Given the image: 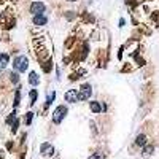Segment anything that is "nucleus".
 Returning a JSON list of instances; mask_svg holds the SVG:
<instances>
[{
	"label": "nucleus",
	"instance_id": "nucleus-1",
	"mask_svg": "<svg viewBox=\"0 0 159 159\" xmlns=\"http://www.w3.org/2000/svg\"><path fill=\"white\" fill-rule=\"evenodd\" d=\"M13 67H15L16 72H26L27 67H29V59L26 56H18L13 60Z\"/></svg>",
	"mask_w": 159,
	"mask_h": 159
},
{
	"label": "nucleus",
	"instance_id": "nucleus-2",
	"mask_svg": "<svg viewBox=\"0 0 159 159\" xmlns=\"http://www.w3.org/2000/svg\"><path fill=\"white\" fill-rule=\"evenodd\" d=\"M65 115H67V107H64V105H60L57 107V108L54 110V115H53V121L56 124H59L60 121H62L65 118Z\"/></svg>",
	"mask_w": 159,
	"mask_h": 159
},
{
	"label": "nucleus",
	"instance_id": "nucleus-3",
	"mask_svg": "<svg viewBox=\"0 0 159 159\" xmlns=\"http://www.w3.org/2000/svg\"><path fill=\"white\" fill-rule=\"evenodd\" d=\"M91 94H92V89H91L89 85H83L81 88H80V91H78L80 100H88L91 97Z\"/></svg>",
	"mask_w": 159,
	"mask_h": 159
},
{
	"label": "nucleus",
	"instance_id": "nucleus-4",
	"mask_svg": "<svg viewBox=\"0 0 159 159\" xmlns=\"http://www.w3.org/2000/svg\"><path fill=\"white\" fill-rule=\"evenodd\" d=\"M64 99L67 100V102H70V104H77V102L80 100L78 91H77V89H68V91L64 94Z\"/></svg>",
	"mask_w": 159,
	"mask_h": 159
},
{
	"label": "nucleus",
	"instance_id": "nucleus-5",
	"mask_svg": "<svg viewBox=\"0 0 159 159\" xmlns=\"http://www.w3.org/2000/svg\"><path fill=\"white\" fill-rule=\"evenodd\" d=\"M43 11H45V3H41V2H34L30 5V13L34 16L37 15H43Z\"/></svg>",
	"mask_w": 159,
	"mask_h": 159
},
{
	"label": "nucleus",
	"instance_id": "nucleus-6",
	"mask_svg": "<svg viewBox=\"0 0 159 159\" xmlns=\"http://www.w3.org/2000/svg\"><path fill=\"white\" fill-rule=\"evenodd\" d=\"M40 149H41V154H45V156H49V154L54 153V148H53L51 143H43Z\"/></svg>",
	"mask_w": 159,
	"mask_h": 159
},
{
	"label": "nucleus",
	"instance_id": "nucleus-7",
	"mask_svg": "<svg viewBox=\"0 0 159 159\" xmlns=\"http://www.w3.org/2000/svg\"><path fill=\"white\" fill-rule=\"evenodd\" d=\"M46 22H48V19H46L45 15H37V16H34V24H35V26H45Z\"/></svg>",
	"mask_w": 159,
	"mask_h": 159
},
{
	"label": "nucleus",
	"instance_id": "nucleus-8",
	"mask_svg": "<svg viewBox=\"0 0 159 159\" xmlns=\"http://www.w3.org/2000/svg\"><path fill=\"white\" fill-rule=\"evenodd\" d=\"M29 83L32 86H37L40 83V78H38V75H37L35 72H30V75H29Z\"/></svg>",
	"mask_w": 159,
	"mask_h": 159
},
{
	"label": "nucleus",
	"instance_id": "nucleus-9",
	"mask_svg": "<svg viewBox=\"0 0 159 159\" xmlns=\"http://www.w3.org/2000/svg\"><path fill=\"white\" fill-rule=\"evenodd\" d=\"M8 65V54H0V72H3Z\"/></svg>",
	"mask_w": 159,
	"mask_h": 159
},
{
	"label": "nucleus",
	"instance_id": "nucleus-10",
	"mask_svg": "<svg viewBox=\"0 0 159 159\" xmlns=\"http://www.w3.org/2000/svg\"><path fill=\"white\" fill-rule=\"evenodd\" d=\"M145 143H146V137H145V135H138L137 140H135V145H137V146H143Z\"/></svg>",
	"mask_w": 159,
	"mask_h": 159
},
{
	"label": "nucleus",
	"instance_id": "nucleus-11",
	"mask_svg": "<svg viewBox=\"0 0 159 159\" xmlns=\"http://www.w3.org/2000/svg\"><path fill=\"white\" fill-rule=\"evenodd\" d=\"M91 110L94 111V113H99L102 108H100V105L97 104V102H91Z\"/></svg>",
	"mask_w": 159,
	"mask_h": 159
},
{
	"label": "nucleus",
	"instance_id": "nucleus-12",
	"mask_svg": "<svg viewBox=\"0 0 159 159\" xmlns=\"http://www.w3.org/2000/svg\"><path fill=\"white\" fill-rule=\"evenodd\" d=\"M54 97H56V92H51V94L48 96V99H46V107L53 104V100H54Z\"/></svg>",
	"mask_w": 159,
	"mask_h": 159
},
{
	"label": "nucleus",
	"instance_id": "nucleus-13",
	"mask_svg": "<svg viewBox=\"0 0 159 159\" xmlns=\"http://www.w3.org/2000/svg\"><path fill=\"white\" fill-rule=\"evenodd\" d=\"M35 100H37V91L32 89L30 91V104H35Z\"/></svg>",
	"mask_w": 159,
	"mask_h": 159
},
{
	"label": "nucleus",
	"instance_id": "nucleus-14",
	"mask_svg": "<svg viewBox=\"0 0 159 159\" xmlns=\"http://www.w3.org/2000/svg\"><path fill=\"white\" fill-rule=\"evenodd\" d=\"M151 151H153V146L149 145V146H146L143 149V154H145V156H148V154H151Z\"/></svg>",
	"mask_w": 159,
	"mask_h": 159
},
{
	"label": "nucleus",
	"instance_id": "nucleus-15",
	"mask_svg": "<svg viewBox=\"0 0 159 159\" xmlns=\"http://www.w3.org/2000/svg\"><path fill=\"white\" fill-rule=\"evenodd\" d=\"M10 77H11V81H13V83H18V81H19V77H18V73H16V72H15V73H11Z\"/></svg>",
	"mask_w": 159,
	"mask_h": 159
},
{
	"label": "nucleus",
	"instance_id": "nucleus-16",
	"mask_svg": "<svg viewBox=\"0 0 159 159\" xmlns=\"http://www.w3.org/2000/svg\"><path fill=\"white\" fill-rule=\"evenodd\" d=\"M19 99H21V94H19V91H16V97H15V107L19 105Z\"/></svg>",
	"mask_w": 159,
	"mask_h": 159
},
{
	"label": "nucleus",
	"instance_id": "nucleus-17",
	"mask_svg": "<svg viewBox=\"0 0 159 159\" xmlns=\"http://www.w3.org/2000/svg\"><path fill=\"white\" fill-rule=\"evenodd\" d=\"M32 115H34V113H27V116H26V123L27 124L32 123Z\"/></svg>",
	"mask_w": 159,
	"mask_h": 159
},
{
	"label": "nucleus",
	"instance_id": "nucleus-18",
	"mask_svg": "<svg viewBox=\"0 0 159 159\" xmlns=\"http://www.w3.org/2000/svg\"><path fill=\"white\" fill-rule=\"evenodd\" d=\"M88 159H100L99 154H94V156H91V158H88Z\"/></svg>",
	"mask_w": 159,
	"mask_h": 159
}]
</instances>
